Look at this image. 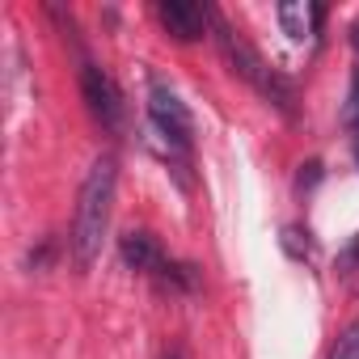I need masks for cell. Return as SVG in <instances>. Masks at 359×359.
<instances>
[{
    "label": "cell",
    "instance_id": "3",
    "mask_svg": "<svg viewBox=\"0 0 359 359\" xmlns=\"http://www.w3.org/2000/svg\"><path fill=\"white\" fill-rule=\"evenodd\" d=\"M81 93H85V106H89V114L106 127V131H123V123H127V106H123V89L114 85V76L102 68V64H93V60H85L81 64Z\"/></svg>",
    "mask_w": 359,
    "mask_h": 359
},
{
    "label": "cell",
    "instance_id": "9",
    "mask_svg": "<svg viewBox=\"0 0 359 359\" xmlns=\"http://www.w3.org/2000/svg\"><path fill=\"white\" fill-rule=\"evenodd\" d=\"M330 359H359V321L355 325H346V334L338 338V346H334V355Z\"/></svg>",
    "mask_w": 359,
    "mask_h": 359
},
{
    "label": "cell",
    "instance_id": "6",
    "mask_svg": "<svg viewBox=\"0 0 359 359\" xmlns=\"http://www.w3.org/2000/svg\"><path fill=\"white\" fill-rule=\"evenodd\" d=\"M118 250H123V262L135 271H165V254H161L156 237H148V233H127Z\"/></svg>",
    "mask_w": 359,
    "mask_h": 359
},
{
    "label": "cell",
    "instance_id": "12",
    "mask_svg": "<svg viewBox=\"0 0 359 359\" xmlns=\"http://www.w3.org/2000/svg\"><path fill=\"white\" fill-rule=\"evenodd\" d=\"M321 22H325V5H309V26H313V34H321Z\"/></svg>",
    "mask_w": 359,
    "mask_h": 359
},
{
    "label": "cell",
    "instance_id": "10",
    "mask_svg": "<svg viewBox=\"0 0 359 359\" xmlns=\"http://www.w3.org/2000/svg\"><path fill=\"white\" fill-rule=\"evenodd\" d=\"M346 123H351V127H359V68H355V76H351V97H346Z\"/></svg>",
    "mask_w": 359,
    "mask_h": 359
},
{
    "label": "cell",
    "instance_id": "1",
    "mask_svg": "<svg viewBox=\"0 0 359 359\" xmlns=\"http://www.w3.org/2000/svg\"><path fill=\"white\" fill-rule=\"evenodd\" d=\"M114 182H118V169H114V156H97L81 182V195H76V216H72V262L81 271L93 266L97 250H102V237L110 229V203H114Z\"/></svg>",
    "mask_w": 359,
    "mask_h": 359
},
{
    "label": "cell",
    "instance_id": "13",
    "mask_svg": "<svg viewBox=\"0 0 359 359\" xmlns=\"http://www.w3.org/2000/svg\"><path fill=\"white\" fill-rule=\"evenodd\" d=\"M351 47H355V51H359V18H355V22H351Z\"/></svg>",
    "mask_w": 359,
    "mask_h": 359
},
{
    "label": "cell",
    "instance_id": "7",
    "mask_svg": "<svg viewBox=\"0 0 359 359\" xmlns=\"http://www.w3.org/2000/svg\"><path fill=\"white\" fill-rule=\"evenodd\" d=\"M279 241H283V250H287L292 258H313L309 229H296V224H292V229H283V237H279Z\"/></svg>",
    "mask_w": 359,
    "mask_h": 359
},
{
    "label": "cell",
    "instance_id": "5",
    "mask_svg": "<svg viewBox=\"0 0 359 359\" xmlns=\"http://www.w3.org/2000/svg\"><path fill=\"white\" fill-rule=\"evenodd\" d=\"M156 18H161V26H165L177 43H195V39H203L208 26H212V13H208L203 5H191V0H161V5H156Z\"/></svg>",
    "mask_w": 359,
    "mask_h": 359
},
{
    "label": "cell",
    "instance_id": "14",
    "mask_svg": "<svg viewBox=\"0 0 359 359\" xmlns=\"http://www.w3.org/2000/svg\"><path fill=\"white\" fill-rule=\"evenodd\" d=\"M165 359H182V355H177V351H169V355H165Z\"/></svg>",
    "mask_w": 359,
    "mask_h": 359
},
{
    "label": "cell",
    "instance_id": "4",
    "mask_svg": "<svg viewBox=\"0 0 359 359\" xmlns=\"http://www.w3.org/2000/svg\"><path fill=\"white\" fill-rule=\"evenodd\" d=\"M148 118H152V127H156L165 140H173L177 148L191 144L195 118H191V110H187L182 102H177V93L165 89L161 81H152V89H148Z\"/></svg>",
    "mask_w": 359,
    "mask_h": 359
},
{
    "label": "cell",
    "instance_id": "8",
    "mask_svg": "<svg viewBox=\"0 0 359 359\" xmlns=\"http://www.w3.org/2000/svg\"><path fill=\"white\" fill-rule=\"evenodd\" d=\"M304 13H309V5H283V9H279V22H283V30H287L296 43L309 34V30H304Z\"/></svg>",
    "mask_w": 359,
    "mask_h": 359
},
{
    "label": "cell",
    "instance_id": "15",
    "mask_svg": "<svg viewBox=\"0 0 359 359\" xmlns=\"http://www.w3.org/2000/svg\"><path fill=\"white\" fill-rule=\"evenodd\" d=\"M355 156H359V144H355Z\"/></svg>",
    "mask_w": 359,
    "mask_h": 359
},
{
    "label": "cell",
    "instance_id": "11",
    "mask_svg": "<svg viewBox=\"0 0 359 359\" xmlns=\"http://www.w3.org/2000/svg\"><path fill=\"white\" fill-rule=\"evenodd\" d=\"M317 182H321V161H309L300 173V187H317Z\"/></svg>",
    "mask_w": 359,
    "mask_h": 359
},
{
    "label": "cell",
    "instance_id": "2",
    "mask_svg": "<svg viewBox=\"0 0 359 359\" xmlns=\"http://www.w3.org/2000/svg\"><path fill=\"white\" fill-rule=\"evenodd\" d=\"M208 13H212V30H216L220 55L229 60V68H233L241 81H250V85H254V89H258L271 106H279L283 114H292V85H287L275 68H266V60H262V55H258L245 39H241V30H233V26H229L216 9H208Z\"/></svg>",
    "mask_w": 359,
    "mask_h": 359
}]
</instances>
